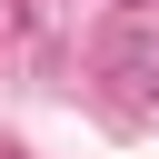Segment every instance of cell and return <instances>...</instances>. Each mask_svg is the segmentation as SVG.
<instances>
[{"label":"cell","instance_id":"1","mask_svg":"<svg viewBox=\"0 0 159 159\" xmlns=\"http://www.w3.org/2000/svg\"><path fill=\"white\" fill-rule=\"evenodd\" d=\"M129 10H139V0H129Z\"/></svg>","mask_w":159,"mask_h":159}]
</instances>
